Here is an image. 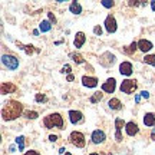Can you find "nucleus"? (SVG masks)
I'll use <instances>...</instances> for the list:
<instances>
[{"instance_id":"7c9ffc66","label":"nucleus","mask_w":155,"mask_h":155,"mask_svg":"<svg viewBox=\"0 0 155 155\" xmlns=\"http://www.w3.org/2000/svg\"><path fill=\"white\" fill-rule=\"evenodd\" d=\"M71 71H72V68H71V65H65V66L61 69L62 73H68V75H71Z\"/></svg>"},{"instance_id":"f3484780","label":"nucleus","mask_w":155,"mask_h":155,"mask_svg":"<svg viewBox=\"0 0 155 155\" xmlns=\"http://www.w3.org/2000/svg\"><path fill=\"white\" fill-rule=\"evenodd\" d=\"M154 48V45H152V42H150V40H147V39H141V40H138V49L141 50V52H150L151 49Z\"/></svg>"},{"instance_id":"7ed1b4c3","label":"nucleus","mask_w":155,"mask_h":155,"mask_svg":"<svg viewBox=\"0 0 155 155\" xmlns=\"http://www.w3.org/2000/svg\"><path fill=\"white\" fill-rule=\"evenodd\" d=\"M69 142L72 145H75L76 148H85L86 145V139H85V135L79 131H73L69 135Z\"/></svg>"},{"instance_id":"0eeeda50","label":"nucleus","mask_w":155,"mask_h":155,"mask_svg":"<svg viewBox=\"0 0 155 155\" xmlns=\"http://www.w3.org/2000/svg\"><path fill=\"white\" fill-rule=\"evenodd\" d=\"M127 127L125 121L122 118H116L115 119V139L116 142H121L122 141V128Z\"/></svg>"},{"instance_id":"f8f14e48","label":"nucleus","mask_w":155,"mask_h":155,"mask_svg":"<svg viewBox=\"0 0 155 155\" xmlns=\"http://www.w3.org/2000/svg\"><path fill=\"white\" fill-rule=\"evenodd\" d=\"M134 72V68L131 62H122L119 65V73L124 75V76H131Z\"/></svg>"},{"instance_id":"b1692460","label":"nucleus","mask_w":155,"mask_h":155,"mask_svg":"<svg viewBox=\"0 0 155 155\" xmlns=\"http://www.w3.org/2000/svg\"><path fill=\"white\" fill-rule=\"evenodd\" d=\"M102 98H104V94H102V92H95V94L89 98V101H91V104H98L99 101H102Z\"/></svg>"},{"instance_id":"c85d7f7f","label":"nucleus","mask_w":155,"mask_h":155,"mask_svg":"<svg viewBox=\"0 0 155 155\" xmlns=\"http://www.w3.org/2000/svg\"><path fill=\"white\" fill-rule=\"evenodd\" d=\"M101 5L104 6V7H106V9H111V7L115 6V2H112V0H102Z\"/></svg>"},{"instance_id":"412c9836","label":"nucleus","mask_w":155,"mask_h":155,"mask_svg":"<svg viewBox=\"0 0 155 155\" xmlns=\"http://www.w3.org/2000/svg\"><path fill=\"white\" fill-rule=\"evenodd\" d=\"M39 30H40L42 33L50 32V30H52V23H50L49 20H42L40 25H39Z\"/></svg>"},{"instance_id":"2eb2a0df","label":"nucleus","mask_w":155,"mask_h":155,"mask_svg":"<svg viewBox=\"0 0 155 155\" xmlns=\"http://www.w3.org/2000/svg\"><path fill=\"white\" fill-rule=\"evenodd\" d=\"M125 132H127V135H129V137H135L137 134L139 132V128H138V124L137 122H127V127H125Z\"/></svg>"},{"instance_id":"f257e3e1","label":"nucleus","mask_w":155,"mask_h":155,"mask_svg":"<svg viewBox=\"0 0 155 155\" xmlns=\"http://www.w3.org/2000/svg\"><path fill=\"white\" fill-rule=\"evenodd\" d=\"M22 112H23V105L19 101L15 99H9L2 108V116H3L5 121H15L16 118L22 115Z\"/></svg>"},{"instance_id":"6ab92c4d","label":"nucleus","mask_w":155,"mask_h":155,"mask_svg":"<svg viewBox=\"0 0 155 155\" xmlns=\"http://www.w3.org/2000/svg\"><path fill=\"white\" fill-rule=\"evenodd\" d=\"M144 124L147 127H155V114L152 112H148V114H145L144 115Z\"/></svg>"},{"instance_id":"5701e85b","label":"nucleus","mask_w":155,"mask_h":155,"mask_svg":"<svg viewBox=\"0 0 155 155\" xmlns=\"http://www.w3.org/2000/svg\"><path fill=\"white\" fill-rule=\"evenodd\" d=\"M69 58L72 59L76 65H82V63H85V59H83L82 55H79V53H69Z\"/></svg>"},{"instance_id":"aec40b11","label":"nucleus","mask_w":155,"mask_h":155,"mask_svg":"<svg viewBox=\"0 0 155 155\" xmlns=\"http://www.w3.org/2000/svg\"><path fill=\"white\" fill-rule=\"evenodd\" d=\"M69 12L72 13V15H81L82 13V6H81V3H78V2H72L71 3V6H69Z\"/></svg>"},{"instance_id":"ddd939ff","label":"nucleus","mask_w":155,"mask_h":155,"mask_svg":"<svg viewBox=\"0 0 155 155\" xmlns=\"http://www.w3.org/2000/svg\"><path fill=\"white\" fill-rule=\"evenodd\" d=\"M98 78L95 76H82V85L85 86V88H96L98 86Z\"/></svg>"},{"instance_id":"423d86ee","label":"nucleus","mask_w":155,"mask_h":155,"mask_svg":"<svg viewBox=\"0 0 155 155\" xmlns=\"http://www.w3.org/2000/svg\"><path fill=\"white\" fill-rule=\"evenodd\" d=\"M115 62H116V58L114 53H111V52H105V53H102L99 58V63L104 68H111Z\"/></svg>"},{"instance_id":"1a4fd4ad","label":"nucleus","mask_w":155,"mask_h":155,"mask_svg":"<svg viewBox=\"0 0 155 155\" xmlns=\"http://www.w3.org/2000/svg\"><path fill=\"white\" fill-rule=\"evenodd\" d=\"M105 29H106V32L108 33H115L116 32V29H118V26H116V20H115V17L112 16V15H108L105 19Z\"/></svg>"},{"instance_id":"e433bc0d","label":"nucleus","mask_w":155,"mask_h":155,"mask_svg":"<svg viewBox=\"0 0 155 155\" xmlns=\"http://www.w3.org/2000/svg\"><path fill=\"white\" fill-rule=\"evenodd\" d=\"M135 102H137V104H139V102H141V94L135 95Z\"/></svg>"},{"instance_id":"4be33fe9","label":"nucleus","mask_w":155,"mask_h":155,"mask_svg":"<svg viewBox=\"0 0 155 155\" xmlns=\"http://www.w3.org/2000/svg\"><path fill=\"white\" fill-rule=\"evenodd\" d=\"M137 49H138V42H132L129 46L124 48V53H125V55H132V53H135Z\"/></svg>"},{"instance_id":"a211bd4d","label":"nucleus","mask_w":155,"mask_h":155,"mask_svg":"<svg viewBox=\"0 0 155 155\" xmlns=\"http://www.w3.org/2000/svg\"><path fill=\"white\" fill-rule=\"evenodd\" d=\"M108 106H109V109H112V111H121L122 102L118 98H112V99L108 101Z\"/></svg>"},{"instance_id":"cd10ccee","label":"nucleus","mask_w":155,"mask_h":155,"mask_svg":"<svg viewBox=\"0 0 155 155\" xmlns=\"http://www.w3.org/2000/svg\"><path fill=\"white\" fill-rule=\"evenodd\" d=\"M25 116H26L28 119H36L39 116V114L35 111H28V112H25Z\"/></svg>"},{"instance_id":"c9c22d12","label":"nucleus","mask_w":155,"mask_h":155,"mask_svg":"<svg viewBox=\"0 0 155 155\" xmlns=\"http://www.w3.org/2000/svg\"><path fill=\"white\" fill-rule=\"evenodd\" d=\"M49 141L50 142H56L58 141V135H49Z\"/></svg>"},{"instance_id":"72a5a7b5","label":"nucleus","mask_w":155,"mask_h":155,"mask_svg":"<svg viewBox=\"0 0 155 155\" xmlns=\"http://www.w3.org/2000/svg\"><path fill=\"white\" fill-rule=\"evenodd\" d=\"M48 15H49L50 23H53V25H55V23H56V19H55V16H53V13H48Z\"/></svg>"},{"instance_id":"f704fd0d","label":"nucleus","mask_w":155,"mask_h":155,"mask_svg":"<svg viewBox=\"0 0 155 155\" xmlns=\"http://www.w3.org/2000/svg\"><path fill=\"white\" fill-rule=\"evenodd\" d=\"M141 96H142V98H145V99H148V98H150V92L142 91V92H141Z\"/></svg>"},{"instance_id":"9d476101","label":"nucleus","mask_w":155,"mask_h":155,"mask_svg":"<svg viewBox=\"0 0 155 155\" xmlns=\"http://www.w3.org/2000/svg\"><path fill=\"white\" fill-rule=\"evenodd\" d=\"M116 89V81L115 78H109V79H106V82H104L102 85V91L106 92V94H114Z\"/></svg>"},{"instance_id":"20e7f679","label":"nucleus","mask_w":155,"mask_h":155,"mask_svg":"<svg viewBox=\"0 0 155 155\" xmlns=\"http://www.w3.org/2000/svg\"><path fill=\"white\" fill-rule=\"evenodd\" d=\"M137 86H138V83H137L135 79H125V81H122L119 89H121L122 94L131 95V94H134V92L137 91Z\"/></svg>"},{"instance_id":"a878e982","label":"nucleus","mask_w":155,"mask_h":155,"mask_svg":"<svg viewBox=\"0 0 155 155\" xmlns=\"http://www.w3.org/2000/svg\"><path fill=\"white\" fill-rule=\"evenodd\" d=\"M144 63L151 65V66H155V55H145Z\"/></svg>"},{"instance_id":"dca6fc26","label":"nucleus","mask_w":155,"mask_h":155,"mask_svg":"<svg viewBox=\"0 0 155 155\" xmlns=\"http://www.w3.org/2000/svg\"><path fill=\"white\" fill-rule=\"evenodd\" d=\"M85 42H86V36H85V33H83V32H78V33L75 35V40H73L75 48H76V49H81L83 45H85Z\"/></svg>"},{"instance_id":"4c0bfd02","label":"nucleus","mask_w":155,"mask_h":155,"mask_svg":"<svg viewBox=\"0 0 155 155\" xmlns=\"http://www.w3.org/2000/svg\"><path fill=\"white\" fill-rule=\"evenodd\" d=\"M73 79H75V76H73L72 73H71V75H68V81H69V82H72Z\"/></svg>"},{"instance_id":"2f4dec72","label":"nucleus","mask_w":155,"mask_h":155,"mask_svg":"<svg viewBox=\"0 0 155 155\" xmlns=\"http://www.w3.org/2000/svg\"><path fill=\"white\" fill-rule=\"evenodd\" d=\"M94 33L96 35V36H101V35H102V28H101V26H95V28H94Z\"/></svg>"},{"instance_id":"a19ab883","label":"nucleus","mask_w":155,"mask_h":155,"mask_svg":"<svg viewBox=\"0 0 155 155\" xmlns=\"http://www.w3.org/2000/svg\"><path fill=\"white\" fill-rule=\"evenodd\" d=\"M89 155H99V154H98V152H91Z\"/></svg>"},{"instance_id":"f03ea898","label":"nucleus","mask_w":155,"mask_h":155,"mask_svg":"<svg viewBox=\"0 0 155 155\" xmlns=\"http://www.w3.org/2000/svg\"><path fill=\"white\" fill-rule=\"evenodd\" d=\"M43 125L48 129H52V128H58V129H65V121L62 118L61 114H49L48 116L43 118Z\"/></svg>"},{"instance_id":"39448f33","label":"nucleus","mask_w":155,"mask_h":155,"mask_svg":"<svg viewBox=\"0 0 155 155\" xmlns=\"http://www.w3.org/2000/svg\"><path fill=\"white\" fill-rule=\"evenodd\" d=\"M2 63L9 71H16L17 68H19V59L13 55H3L2 56Z\"/></svg>"},{"instance_id":"9b49d317","label":"nucleus","mask_w":155,"mask_h":155,"mask_svg":"<svg viewBox=\"0 0 155 155\" xmlns=\"http://www.w3.org/2000/svg\"><path fill=\"white\" fill-rule=\"evenodd\" d=\"M83 114L81 111H69V121L73 125H78V124H82L83 122Z\"/></svg>"},{"instance_id":"bb28decb","label":"nucleus","mask_w":155,"mask_h":155,"mask_svg":"<svg viewBox=\"0 0 155 155\" xmlns=\"http://www.w3.org/2000/svg\"><path fill=\"white\" fill-rule=\"evenodd\" d=\"M22 46V45H20ZM22 49L28 53V55H32L33 52H39V49H35V46L33 45H26V46H22Z\"/></svg>"},{"instance_id":"473e14b6","label":"nucleus","mask_w":155,"mask_h":155,"mask_svg":"<svg viewBox=\"0 0 155 155\" xmlns=\"http://www.w3.org/2000/svg\"><path fill=\"white\" fill-rule=\"evenodd\" d=\"M25 155H40V154H39L36 150H30V151H28V152H26Z\"/></svg>"},{"instance_id":"4468645a","label":"nucleus","mask_w":155,"mask_h":155,"mask_svg":"<svg viewBox=\"0 0 155 155\" xmlns=\"http://www.w3.org/2000/svg\"><path fill=\"white\" fill-rule=\"evenodd\" d=\"M17 91V86L13 85L12 82H3L2 86H0V92L2 95H7V94H15Z\"/></svg>"},{"instance_id":"58836bf2","label":"nucleus","mask_w":155,"mask_h":155,"mask_svg":"<svg viewBox=\"0 0 155 155\" xmlns=\"http://www.w3.org/2000/svg\"><path fill=\"white\" fill-rule=\"evenodd\" d=\"M151 9L155 12V0H152V2H151Z\"/></svg>"},{"instance_id":"ea45409f","label":"nucleus","mask_w":155,"mask_h":155,"mask_svg":"<svg viewBox=\"0 0 155 155\" xmlns=\"http://www.w3.org/2000/svg\"><path fill=\"white\" fill-rule=\"evenodd\" d=\"M151 138H152V141H155V134H151Z\"/></svg>"},{"instance_id":"393cba45","label":"nucleus","mask_w":155,"mask_h":155,"mask_svg":"<svg viewBox=\"0 0 155 155\" xmlns=\"http://www.w3.org/2000/svg\"><path fill=\"white\" fill-rule=\"evenodd\" d=\"M25 141H26V138H25L23 135H20V137L16 138V144H17V147H19V152H22V151L25 150Z\"/></svg>"},{"instance_id":"c756f323","label":"nucleus","mask_w":155,"mask_h":155,"mask_svg":"<svg viewBox=\"0 0 155 155\" xmlns=\"http://www.w3.org/2000/svg\"><path fill=\"white\" fill-rule=\"evenodd\" d=\"M35 101H36V102H46L48 98H46L43 94H38L36 96H35Z\"/></svg>"},{"instance_id":"6e6552de","label":"nucleus","mask_w":155,"mask_h":155,"mask_svg":"<svg viewBox=\"0 0 155 155\" xmlns=\"http://www.w3.org/2000/svg\"><path fill=\"white\" fill-rule=\"evenodd\" d=\"M105 139H106V135L102 129H95L94 132H92V135H91V141L95 145H99L102 142H105Z\"/></svg>"}]
</instances>
